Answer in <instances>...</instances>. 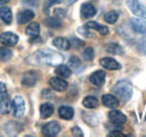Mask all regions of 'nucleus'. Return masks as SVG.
<instances>
[{"instance_id":"obj_1","label":"nucleus","mask_w":146,"mask_h":137,"mask_svg":"<svg viewBox=\"0 0 146 137\" xmlns=\"http://www.w3.org/2000/svg\"><path fill=\"white\" fill-rule=\"evenodd\" d=\"M27 63L34 67H40V65H51V67H57L63 63L64 57L61 53L52 51L50 49H43L34 52L26 59Z\"/></svg>"},{"instance_id":"obj_2","label":"nucleus","mask_w":146,"mask_h":137,"mask_svg":"<svg viewBox=\"0 0 146 137\" xmlns=\"http://www.w3.org/2000/svg\"><path fill=\"white\" fill-rule=\"evenodd\" d=\"M112 92L124 102H127L133 97V84L126 79L119 80L112 88Z\"/></svg>"},{"instance_id":"obj_3","label":"nucleus","mask_w":146,"mask_h":137,"mask_svg":"<svg viewBox=\"0 0 146 137\" xmlns=\"http://www.w3.org/2000/svg\"><path fill=\"white\" fill-rule=\"evenodd\" d=\"M126 3H127L129 10L134 15L146 19V8L139 0H126Z\"/></svg>"},{"instance_id":"obj_4","label":"nucleus","mask_w":146,"mask_h":137,"mask_svg":"<svg viewBox=\"0 0 146 137\" xmlns=\"http://www.w3.org/2000/svg\"><path fill=\"white\" fill-rule=\"evenodd\" d=\"M61 132V126L57 121H50L47 124H45L43 127H42V133L44 136L47 137H54L57 136Z\"/></svg>"},{"instance_id":"obj_5","label":"nucleus","mask_w":146,"mask_h":137,"mask_svg":"<svg viewBox=\"0 0 146 137\" xmlns=\"http://www.w3.org/2000/svg\"><path fill=\"white\" fill-rule=\"evenodd\" d=\"M14 116L16 118H20L25 115V111H26V106H25V100L21 96H16L14 98Z\"/></svg>"},{"instance_id":"obj_6","label":"nucleus","mask_w":146,"mask_h":137,"mask_svg":"<svg viewBox=\"0 0 146 137\" xmlns=\"http://www.w3.org/2000/svg\"><path fill=\"white\" fill-rule=\"evenodd\" d=\"M129 25L131 27V29L135 32V33H138V34L146 35V21L142 18H130L129 19Z\"/></svg>"},{"instance_id":"obj_7","label":"nucleus","mask_w":146,"mask_h":137,"mask_svg":"<svg viewBox=\"0 0 146 137\" xmlns=\"http://www.w3.org/2000/svg\"><path fill=\"white\" fill-rule=\"evenodd\" d=\"M108 118L113 125H117V126H121L127 121L126 115H124L121 111L116 110V109H112L108 114Z\"/></svg>"},{"instance_id":"obj_8","label":"nucleus","mask_w":146,"mask_h":137,"mask_svg":"<svg viewBox=\"0 0 146 137\" xmlns=\"http://www.w3.org/2000/svg\"><path fill=\"white\" fill-rule=\"evenodd\" d=\"M89 81L91 82L93 86H102L106 82V72L102 70L94 71L93 73L90 74Z\"/></svg>"},{"instance_id":"obj_9","label":"nucleus","mask_w":146,"mask_h":137,"mask_svg":"<svg viewBox=\"0 0 146 137\" xmlns=\"http://www.w3.org/2000/svg\"><path fill=\"white\" fill-rule=\"evenodd\" d=\"M18 42V36L15 33L6 32L0 35V43H2L6 46H15Z\"/></svg>"},{"instance_id":"obj_10","label":"nucleus","mask_w":146,"mask_h":137,"mask_svg":"<svg viewBox=\"0 0 146 137\" xmlns=\"http://www.w3.org/2000/svg\"><path fill=\"white\" fill-rule=\"evenodd\" d=\"M48 83H50V86L51 88L55 90V91H58V92H63V91H65L66 89H68V82L65 81V80H63V79H61V76L60 78H57V76H55V78H51L50 79V81H48Z\"/></svg>"},{"instance_id":"obj_11","label":"nucleus","mask_w":146,"mask_h":137,"mask_svg":"<svg viewBox=\"0 0 146 137\" xmlns=\"http://www.w3.org/2000/svg\"><path fill=\"white\" fill-rule=\"evenodd\" d=\"M38 81V74L35 71H28L23 75L21 84L25 86H35Z\"/></svg>"},{"instance_id":"obj_12","label":"nucleus","mask_w":146,"mask_h":137,"mask_svg":"<svg viewBox=\"0 0 146 137\" xmlns=\"http://www.w3.org/2000/svg\"><path fill=\"white\" fill-rule=\"evenodd\" d=\"M100 65L104 68L110 71H118L121 68V65L112 57H102L100 60Z\"/></svg>"},{"instance_id":"obj_13","label":"nucleus","mask_w":146,"mask_h":137,"mask_svg":"<svg viewBox=\"0 0 146 137\" xmlns=\"http://www.w3.org/2000/svg\"><path fill=\"white\" fill-rule=\"evenodd\" d=\"M11 107H13V102L11 99L9 98L8 94L3 93L0 97V114L2 115H7L11 111Z\"/></svg>"},{"instance_id":"obj_14","label":"nucleus","mask_w":146,"mask_h":137,"mask_svg":"<svg viewBox=\"0 0 146 137\" xmlns=\"http://www.w3.org/2000/svg\"><path fill=\"white\" fill-rule=\"evenodd\" d=\"M80 13H81L82 18H91L97 14V8L90 2H86L81 6Z\"/></svg>"},{"instance_id":"obj_15","label":"nucleus","mask_w":146,"mask_h":137,"mask_svg":"<svg viewBox=\"0 0 146 137\" xmlns=\"http://www.w3.org/2000/svg\"><path fill=\"white\" fill-rule=\"evenodd\" d=\"M101 101L105 107L111 108V109H115L119 106V99L113 94H104L101 98Z\"/></svg>"},{"instance_id":"obj_16","label":"nucleus","mask_w":146,"mask_h":137,"mask_svg":"<svg viewBox=\"0 0 146 137\" xmlns=\"http://www.w3.org/2000/svg\"><path fill=\"white\" fill-rule=\"evenodd\" d=\"M34 17H35V14H34L33 10H31V9H25V10L20 11L18 14V16H17V21H18V24H20V25L27 24V23H29Z\"/></svg>"},{"instance_id":"obj_17","label":"nucleus","mask_w":146,"mask_h":137,"mask_svg":"<svg viewBox=\"0 0 146 137\" xmlns=\"http://www.w3.org/2000/svg\"><path fill=\"white\" fill-rule=\"evenodd\" d=\"M86 26H87L89 29H94V31H97L99 34L102 35V36H106V35L109 34L108 27L105 26V25H100V24L97 23V21H88V23L86 24Z\"/></svg>"},{"instance_id":"obj_18","label":"nucleus","mask_w":146,"mask_h":137,"mask_svg":"<svg viewBox=\"0 0 146 137\" xmlns=\"http://www.w3.org/2000/svg\"><path fill=\"white\" fill-rule=\"evenodd\" d=\"M53 45L56 49L62 50V51H68L71 47V43L69 39H66L65 37H55L53 39Z\"/></svg>"},{"instance_id":"obj_19","label":"nucleus","mask_w":146,"mask_h":137,"mask_svg":"<svg viewBox=\"0 0 146 137\" xmlns=\"http://www.w3.org/2000/svg\"><path fill=\"white\" fill-rule=\"evenodd\" d=\"M39 111H40V117L43 119H47L48 117H51L54 112V106L52 103L50 102H46V103H43L39 108Z\"/></svg>"},{"instance_id":"obj_20","label":"nucleus","mask_w":146,"mask_h":137,"mask_svg":"<svg viewBox=\"0 0 146 137\" xmlns=\"http://www.w3.org/2000/svg\"><path fill=\"white\" fill-rule=\"evenodd\" d=\"M39 31H40V28H39V24L38 23H31V25L27 26L25 32H26V35L29 37V39L33 41L39 35Z\"/></svg>"},{"instance_id":"obj_21","label":"nucleus","mask_w":146,"mask_h":137,"mask_svg":"<svg viewBox=\"0 0 146 137\" xmlns=\"http://www.w3.org/2000/svg\"><path fill=\"white\" fill-rule=\"evenodd\" d=\"M58 115H60V117L62 119L70 120L72 119L73 116H74V110H73L72 107H70V106H62L58 109Z\"/></svg>"},{"instance_id":"obj_22","label":"nucleus","mask_w":146,"mask_h":137,"mask_svg":"<svg viewBox=\"0 0 146 137\" xmlns=\"http://www.w3.org/2000/svg\"><path fill=\"white\" fill-rule=\"evenodd\" d=\"M0 18L7 25L11 24L13 23V13H11L10 8H8V7H1L0 8Z\"/></svg>"},{"instance_id":"obj_23","label":"nucleus","mask_w":146,"mask_h":137,"mask_svg":"<svg viewBox=\"0 0 146 137\" xmlns=\"http://www.w3.org/2000/svg\"><path fill=\"white\" fill-rule=\"evenodd\" d=\"M55 73L61 78H69V76H71L72 71H71V68H69L66 65H63V64H60V65L56 67Z\"/></svg>"},{"instance_id":"obj_24","label":"nucleus","mask_w":146,"mask_h":137,"mask_svg":"<svg viewBox=\"0 0 146 137\" xmlns=\"http://www.w3.org/2000/svg\"><path fill=\"white\" fill-rule=\"evenodd\" d=\"M82 118L89 126H96L99 121L98 116L92 112H82Z\"/></svg>"},{"instance_id":"obj_25","label":"nucleus","mask_w":146,"mask_h":137,"mask_svg":"<svg viewBox=\"0 0 146 137\" xmlns=\"http://www.w3.org/2000/svg\"><path fill=\"white\" fill-rule=\"evenodd\" d=\"M106 51L110 54H115V55H121L124 53L123 46H120L118 43H110L106 46Z\"/></svg>"},{"instance_id":"obj_26","label":"nucleus","mask_w":146,"mask_h":137,"mask_svg":"<svg viewBox=\"0 0 146 137\" xmlns=\"http://www.w3.org/2000/svg\"><path fill=\"white\" fill-rule=\"evenodd\" d=\"M82 104H83L86 108H88V109H94V108L98 107L99 101H98V99H97L96 97L88 96V97H86V98L82 100Z\"/></svg>"},{"instance_id":"obj_27","label":"nucleus","mask_w":146,"mask_h":137,"mask_svg":"<svg viewBox=\"0 0 146 137\" xmlns=\"http://www.w3.org/2000/svg\"><path fill=\"white\" fill-rule=\"evenodd\" d=\"M118 18H119V11H117V10H111L105 15V20L108 24H116Z\"/></svg>"},{"instance_id":"obj_28","label":"nucleus","mask_w":146,"mask_h":137,"mask_svg":"<svg viewBox=\"0 0 146 137\" xmlns=\"http://www.w3.org/2000/svg\"><path fill=\"white\" fill-rule=\"evenodd\" d=\"M45 25L47 27H51V28H58V27H61L62 23H61L60 18L48 17L47 19H45Z\"/></svg>"},{"instance_id":"obj_29","label":"nucleus","mask_w":146,"mask_h":137,"mask_svg":"<svg viewBox=\"0 0 146 137\" xmlns=\"http://www.w3.org/2000/svg\"><path fill=\"white\" fill-rule=\"evenodd\" d=\"M13 56V52L6 46H0V60L1 61H8Z\"/></svg>"},{"instance_id":"obj_30","label":"nucleus","mask_w":146,"mask_h":137,"mask_svg":"<svg viewBox=\"0 0 146 137\" xmlns=\"http://www.w3.org/2000/svg\"><path fill=\"white\" fill-rule=\"evenodd\" d=\"M69 67L71 68H79L81 67V61H80V59L78 57V56H75V55H73L70 57V60H69Z\"/></svg>"},{"instance_id":"obj_31","label":"nucleus","mask_w":146,"mask_h":137,"mask_svg":"<svg viewBox=\"0 0 146 137\" xmlns=\"http://www.w3.org/2000/svg\"><path fill=\"white\" fill-rule=\"evenodd\" d=\"M78 33L80 35H82L83 37H86V38H93V35L92 33L89 31V28L84 25V26H81V27H79L78 28Z\"/></svg>"},{"instance_id":"obj_32","label":"nucleus","mask_w":146,"mask_h":137,"mask_svg":"<svg viewBox=\"0 0 146 137\" xmlns=\"http://www.w3.org/2000/svg\"><path fill=\"white\" fill-rule=\"evenodd\" d=\"M136 46H137V51L139 52L141 54L146 55V38H141L137 42Z\"/></svg>"},{"instance_id":"obj_33","label":"nucleus","mask_w":146,"mask_h":137,"mask_svg":"<svg viewBox=\"0 0 146 137\" xmlns=\"http://www.w3.org/2000/svg\"><path fill=\"white\" fill-rule=\"evenodd\" d=\"M82 55H83L84 60H87V61H92L93 57H94V51H93L92 47H87V49L83 51Z\"/></svg>"},{"instance_id":"obj_34","label":"nucleus","mask_w":146,"mask_h":137,"mask_svg":"<svg viewBox=\"0 0 146 137\" xmlns=\"http://www.w3.org/2000/svg\"><path fill=\"white\" fill-rule=\"evenodd\" d=\"M42 97L44 98V99H54V93L52 92V90L51 89H45V90H43V92H42Z\"/></svg>"},{"instance_id":"obj_35","label":"nucleus","mask_w":146,"mask_h":137,"mask_svg":"<svg viewBox=\"0 0 146 137\" xmlns=\"http://www.w3.org/2000/svg\"><path fill=\"white\" fill-rule=\"evenodd\" d=\"M70 43H71V45H73L75 49L83 46V42L80 41V39H78V38H75V37H72V38L70 39Z\"/></svg>"},{"instance_id":"obj_36","label":"nucleus","mask_w":146,"mask_h":137,"mask_svg":"<svg viewBox=\"0 0 146 137\" xmlns=\"http://www.w3.org/2000/svg\"><path fill=\"white\" fill-rule=\"evenodd\" d=\"M71 133H72L73 136H76V137H83V133H82V130H81V128H79L78 126H75V127H73L72 129H71Z\"/></svg>"},{"instance_id":"obj_37","label":"nucleus","mask_w":146,"mask_h":137,"mask_svg":"<svg viewBox=\"0 0 146 137\" xmlns=\"http://www.w3.org/2000/svg\"><path fill=\"white\" fill-rule=\"evenodd\" d=\"M54 16L57 18L64 17V16H65V10L60 9V8H56V9H54Z\"/></svg>"},{"instance_id":"obj_38","label":"nucleus","mask_w":146,"mask_h":137,"mask_svg":"<svg viewBox=\"0 0 146 137\" xmlns=\"http://www.w3.org/2000/svg\"><path fill=\"white\" fill-rule=\"evenodd\" d=\"M23 2H24L25 5L36 7V6H38V3H39V0H23Z\"/></svg>"},{"instance_id":"obj_39","label":"nucleus","mask_w":146,"mask_h":137,"mask_svg":"<svg viewBox=\"0 0 146 137\" xmlns=\"http://www.w3.org/2000/svg\"><path fill=\"white\" fill-rule=\"evenodd\" d=\"M108 136L109 137H123L124 134H123L120 130H113V132H110L109 134H108Z\"/></svg>"},{"instance_id":"obj_40","label":"nucleus","mask_w":146,"mask_h":137,"mask_svg":"<svg viewBox=\"0 0 146 137\" xmlns=\"http://www.w3.org/2000/svg\"><path fill=\"white\" fill-rule=\"evenodd\" d=\"M61 0H46V3H45V7H46V9H45V11L47 13V8L50 7V6H52V5H54V3H57V2H60Z\"/></svg>"},{"instance_id":"obj_41","label":"nucleus","mask_w":146,"mask_h":137,"mask_svg":"<svg viewBox=\"0 0 146 137\" xmlns=\"http://www.w3.org/2000/svg\"><path fill=\"white\" fill-rule=\"evenodd\" d=\"M6 92H7V88L5 86V83L0 82V94H3V93H6Z\"/></svg>"},{"instance_id":"obj_42","label":"nucleus","mask_w":146,"mask_h":137,"mask_svg":"<svg viewBox=\"0 0 146 137\" xmlns=\"http://www.w3.org/2000/svg\"><path fill=\"white\" fill-rule=\"evenodd\" d=\"M75 1H78V0H64L65 5H68V6H70V5H73Z\"/></svg>"},{"instance_id":"obj_43","label":"nucleus","mask_w":146,"mask_h":137,"mask_svg":"<svg viewBox=\"0 0 146 137\" xmlns=\"http://www.w3.org/2000/svg\"><path fill=\"white\" fill-rule=\"evenodd\" d=\"M10 0H0V5H5V3H8Z\"/></svg>"}]
</instances>
